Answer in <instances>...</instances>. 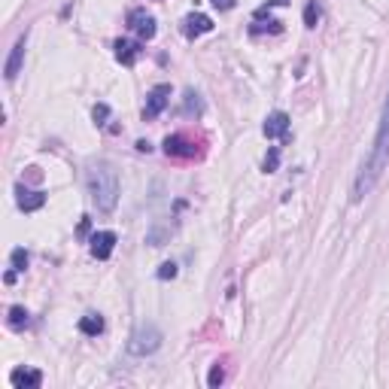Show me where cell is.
Returning a JSON list of instances; mask_svg holds the SVG:
<instances>
[{"label": "cell", "mask_w": 389, "mask_h": 389, "mask_svg": "<svg viewBox=\"0 0 389 389\" xmlns=\"http://www.w3.org/2000/svg\"><path fill=\"white\" fill-rule=\"evenodd\" d=\"M389 165V95L380 113V122H377V134L371 143V152L365 155L362 170L356 174V182H353V201H362L365 194H371V189L377 186V180Z\"/></svg>", "instance_id": "6da1fadb"}, {"label": "cell", "mask_w": 389, "mask_h": 389, "mask_svg": "<svg viewBox=\"0 0 389 389\" xmlns=\"http://www.w3.org/2000/svg\"><path fill=\"white\" fill-rule=\"evenodd\" d=\"M16 201H19V210L33 213V210H40L43 204H46V192H37V189H25V186H19V189H16Z\"/></svg>", "instance_id": "8fae6325"}, {"label": "cell", "mask_w": 389, "mask_h": 389, "mask_svg": "<svg viewBox=\"0 0 389 389\" xmlns=\"http://www.w3.org/2000/svg\"><path fill=\"white\" fill-rule=\"evenodd\" d=\"M225 380V371H222V365H213V371H210V377H207V383L210 386H219Z\"/></svg>", "instance_id": "44dd1931"}, {"label": "cell", "mask_w": 389, "mask_h": 389, "mask_svg": "<svg viewBox=\"0 0 389 389\" xmlns=\"http://www.w3.org/2000/svg\"><path fill=\"white\" fill-rule=\"evenodd\" d=\"M182 113H194V116H201V113H204V104H201V98L194 95L192 88L186 91V107H182Z\"/></svg>", "instance_id": "ac0fdd59"}, {"label": "cell", "mask_w": 389, "mask_h": 389, "mask_svg": "<svg viewBox=\"0 0 389 389\" xmlns=\"http://www.w3.org/2000/svg\"><path fill=\"white\" fill-rule=\"evenodd\" d=\"M277 165H280V150H277V146H271L268 155H265V165H261V167H265V174H274Z\"/></svg>", "instance_id": "d6986e66"}, {"label": "cell", "mask_w": 389, "mask_h": 389, "mask_svg": "<svg viewBox=\"0 0 389 389\" xmlns=\"http://www.w3.org/2000/svg\"><path fill=\"white\" fill-rule=\"evenodd\" d=\"M28 323H31V319H28L25 307H13V311H9V326H13V328H25Z\"/></svg>", "instance_id": "e0dca14e"}, {"label": "cell", "mask_w": 389, "mask_h": 389, "mask_svg": "<svg viewBox=\"0 0 389 389\" xmlns=\"http://www.w3.org/2000/svg\"><path fill=\"white\" fill-rule=\"evenodd\" d=\"M9 383H13L16 389H37L43 383V374L37 368H16L13 374H9Z\"/></svg>", "instance_id": "7c38bea8"}, {"label": "cell", "mask_w": 389, "mask_h": 389, "mask_svg": "<svg viewBox=\"0 0 389 389\" xmlns=\"http://www.w3.org/2000/svg\"><path fill=\"white\" fill-rule=\"evenodd\" d=\"M210 31H213V19L204 16V13H192V16L182 19V33H186L189 40L201 37V33H210Z\"/></svg>", "instance_id": "9c48e42d"}, {"label": "cell", "mask_w": 389, "mask_h": 389, "mask_svg": "<svg viewBox=\"0 0 389 389\" xmlns=\"http://www.w3.org/2000/svg\"><path fill=\"white\" fill-rule=\"evenodd\" d=\"M9 265H13V271H16V274L25 271V268H28V249H25V247L13 249V256H9Z\"/></svg>", "instance_id": "2e32d148"}, {"label": "cell", "mask_w": 389, "mask_h": 389, "mask_svg": "<svg viewBox=\"0 0 389 389\" xmlns=\"http://www.w3.org/2000/svg\"><path fill=\"white\" fill-rule=\"evenodd\" d=\"M210 4H213L216 9H222V13H225V9H232V6H234V0H210Z\"/></svg>", "instance_id": "603a6c76"}, {"label": "cell", "mask_w": 389, "mask_h": 389, "mask_svg": "<svg viewBox=\"0 0 389 389\" xmlns=\"http://www.w3.org/2000/svg\"><path fill=\"white\" fill-rule=\"evenodd\" d=\"M116 58L125 64V67H134L137 64V58L143 55V49H140V43H131V40H116Z\"/></svg>", "instance_id": "4fadbf2b"}, {"label": "cell", "mask_w": 389, "mask_h": 389, "mask_svg": "<svg viewBox=\"0 0 389 389\" xmlns=\"http://www.w3.org/2000/svg\"><path fill=\"white\" fill-rule=\"evenodd\" d=\"M170 104V85H155L150 95H146V107H143V119H158Z\"/></svg>", "instance_id": "5b68a950"}, {"label": "cell", "mask_w": 389, "mask_h": 389, "mask_svg": "<svg viewBox=\"0 0 389 389\" xmlns=\"http://www.w3.org/2000/svg\"><path fill=\"white\" fill-rule=\"evenodd\" d=\"M158 347H162V331H158V326H152V323H140L128 338L131 356H152Z\"/></svg>", "instance_id": "3957f363"}, {"label": "cell", "mask_w": 389, "mask_h": 389, "mask_svg": "<svg viewBox=\"0 0 389 389\" xmlns=\"http://www.w3.org/2000/svg\"><path fill=\"white\" fill-rule=\"evenodd\" d=\"M128 25H131V31L137 33L140 40H152L155 37V19L146 13V9H131L128 13Z\"/></svg>", "instance_id": "52a82bcc"}, {"label": "cell", "mask_w": 389, "mask_h": 389, "mask_svg": "<svg viewBox=\"0 0 389 389\" xmlns=\"http://www.w3.org/2000/svg\"><path fill=\"white\" fill-rule=\"evenodd\" d=\"M79 331L88 338H98L100 331H104V316L100 313H85L83 319H79Z\"/></svg>", "instance_id": "5bb4252c"}, {"label": "cell", "mask_w": 389, "mask_h": 389, "mask_svg": "<svg viewBox=\"0 0 389 389\" xmlns=\"http://www.w3.org/2000/svg\"><path fill=\"white\" fill-rule=\"evenodd\" d=\"M158 277H162V280H174L177 277V265H174V261H165V265L158 268Z\"/></svg>", "instance_id": "ffe728a7"}, {"label": "cell", "mask_w": 389, "mask_h": 389, "mask_svg": "<svg viewBox=\"0 0 389 389\" xmlns=\"http://www.w3.org/2000/svg\"><path fill=\"white\" fill-rule=\"evenodd\" d=\"M25 49H28V33H21V37L16 40V46H13V52H9L6 67H4V76L9 79V83H13V79L19 76L21 64H25Z\"/></svg>", "instance_id": "ba28073f"}, {"label": "cell", "mask_w": 389, "mask_h": 389, "mask_svg": "<svg viewBox=\"0 0 389 389\" xmlns=\"http://www.w3.org/2000/svg\"><path fill=\"white\" fill-rule=\"evenodd\" d=\"M319 16H323V9H319V4H316V0H307V6H304V25H307V28H316Z\"/></svg>", "instance_id": "9a60e30c"}, {"label": "cell", "mask_w": 389, "mask_h": 389, "mask_svg": "<svg viewBox=\"0 0 389 389\" xmlns=\"http://www.w3.org/2000/svg\"><path fill=\"white\" fill-rule=\"evenodd\" d=\"M261 131H265V137L268 140H277V137H289V116H286V113H271V116L265 119V125H261Z\"/></svg>", "instance_id": "30bf717a"}, {"label": "cell", "mask_w": 389, "mask_h": 389, "mask_svg": "<svg viewBox=\"0 0 389 389\" xmlns=\"http://www.w3.org/2000/svg\"><path fill=\"white\" fill-rule=\"evenodd\" d=\"M116 232H95L88 240V249H91V256L100 259V261H107L113 256V249H116Z\"/></svg>", "instance_id": "8992f818"}, {"label": "cell", "mask_w": 389, "mask_h": 389, "mask_svg": "<svg viewBox=\"0 0 389 389\" xmlns=\"http://www.w3.org/2000/svg\"><path fill=\"white\" fill-rule=\"evenodd\" d=\"M85 180H88V194H91V201H95V207L100 213L116 210V204H119V174H116V167L107 165V162H98V165L88 167Z\"/></svg>", "instance_id": "7a4b0ae2"}, {"label": "cell", "mask_w": 389, "mask_h": 389, "mask_svg": "<svg viewBox=\"0 0 389 389\" xmlns=\"http://www.w3.org/2000/svg\"><path fill=\"white\" fill-rule=\"evenodd\" d=\"M107 116H110V107H107V104H98V107H95V122H98V125H104Z\"/></svg>", "instance_id": "7402d4cb"}, {"label": "cell", "mask_w": 389, "mask_h": 389, "mask_svg": "<svg viewBox=\"0 0 389 389\" xmlns=\"http://www.w3.org/2000/svg\"><path fill=\"white\" fill-rule=\"evenodd\" d=\"M165 152L174 155V158H198L201 155L198 143L189 140L186 134H167L165 137Z\"/></svg>", "instance_id": "277c9868"}]
</instances>
